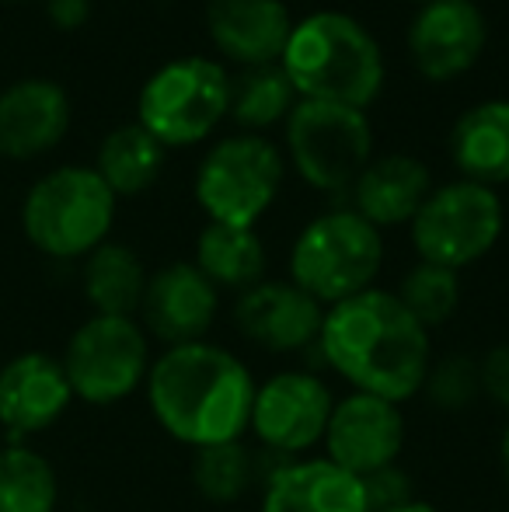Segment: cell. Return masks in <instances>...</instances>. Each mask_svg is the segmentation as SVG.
I'll list each match as a JSON object with an SVG mask.
<instances>
[{
	"label": "cell",
	"mask_w": 509,
	"mask_h": 512,
	"mask_svg": "<svg viewBox=\"0 0 509 512\" xmlns=\"http://www.w3.org/2000/svg\"><path fill=\"white\" fill-rule=\"evenodd\" d=\"M318 356L353 391L377 394L394 405L419 398L433 363L429 331L415 321L394 290H370L325 307Z\"/></svg>",
	"instance_id": "1"
},
{
	"label": "cell",
	"mask_w": 509,
	"mask_h": 512,
	"mask_svg": "<svg viewBox=\"0 0 509 512\" xmlns=\"http://www.w3.org/2000/svg\"><path fill=\"white\" fill-rule=\"evenodd\" d=\"M255 387L245 359L203 338L154 356L143 394L161 432L189 450H203L245 439Z\"/></svg>",
	"instance_id": "2"
},
{
	"label": "cell",
	"mask_w": 509,
	"mask_h": 512,
	"mask_svg": "<svg viewBox=\"0 0 509 512\" xmlns=\"http://www.w3.org/2000/svg\"><path fill=\"white\" fill-rule=\"evenodd\" d=\"M279 67L304 102L367 112L384 88V53L363 21L346 11H314L293 21Z\"/></svg>",
	"instance_id": "3"
},
{
	"label": "cell",
	"mask_w": 509,
	"mask_h": 512,
	"mask_svg": "<svg viewBox=\"0 0 509 512\" xmlns=\"http://www.w3.org/2000/svg\"><path fill=\"white\" fill-rule=\"evenodd\" d=\"M119 199L95 168L63 164L35 178L21 203V230L39 255L56 262L88 258L109 241Z\"/></svg>",
	"instance_id": "4"
},
{
	"label": "cell",
	"mask_w": 509,
	"mask_h": 512,
	"mask_svg": "<svg viewBox=\"0 0 509 512\" xmlns=\"http://www.w3.org/2000/svg\"><path fill=\"white\" fill-rule=\"evenodd\" d=\"M384 265V237L356 209L314 216L290 248V283L321 307L370 290Z\"/></svg>",
	"instance_id": "5"
},
{
	"label": "cell",
	"mask_w": 509,
	"mask_h": 512,
	"mask_svg": "<svg viewBox=\"0 0 509 512\" xmlns=\"http://www.w3.org/2000/svg\"><path fill=\"white\" fill-rule=\"evenodd\" d=\"M234 77L210 56H182L147 77L136 98V122L168 147H196L231 112Z\"/></svg>",
	"instance_id": "6"
},
{
	"label": "cell",
	"mask_w": 509,
	"mask_h": 512,
	"mask_svg": "<svg viewBox=\"0 0 509 512\" xmlns=\"http://www.w3.org/2000/svg\"><path fill=\"white\" fill-rule=\"evenodd\" d=\"M286 161L272 140L258 133H234L217 140L196 171V203L210 223L255 227L276 203Z\"/></svg>",
	"instance_id": "7"
},
{
	"label": "cell",
	"mask_w": 509,
	"mask_h": 512,
	"mask_svg": "<svg viewBox=\"0 0 509 512\" xmlns=\"http://www.w3.org/2000/svg\"><path fill=\"white\" fill-rule=\"evenodd\" d=\"M74 401L91 408H112L133 398L150 373V338L136 317L91 314L67 338L60 356Z\"/></svg>",
	"instance_id": "8"
},
{
	"label": "cell",
	"mask_w": 509,
	"mask_h": 512,
	"mask_svg": "<svg viewBox=\"0 0 509 512\" xmlns=\"http://www.w3.org/2000/svg\"><path fill=\"white\" fill-rule=\"evenodd\" d=\"M290 164L311 189L349 192L374 161V126L367 112L300 98L283 122Z\"/></svg>",
	"instance_id": "9"
},
{
	"label": "cell",
	"mask_w": 509,
	"mask_h": 512,
	"mask_svg": "<svg viewBox=\"0 0 509 512\" xmlns=\"http://www.w3.org/2000/svg\"><path fill=\"white\" fill-rule=\"evenodd\" d=\"M503 223L506 213L496 189L457 178L429 192L408 227H412V248L419 262L461 272L496 248L503 237Z\"/></svg>",
	"instance_id": "10"
},
{
	"label": "cell",
	"mask_w": 509,
	"mask_h": 512,
	"mask_svg": "<svg viewBox=\"0 0 509 512\" xmlns=\"http://www.w3.org/2000/svg\"><path fill=\"white\" fill-rule=\"evenodd\" d=\"M335 394L311 370H279L255 387L248 432L258 446L283 460H297L321 446Z\"/></svg>",
	"instance_id": "11"
},
{
	"label": "cell",
	"mask_w": 509,
	"mask_h": 512,
	"mask_svg": "<svg viewBox=\"0 0 509 512\" xmlns=\"http://www.w3.org/2000/svg\"><path fill=\"white\" fill-rule=\"evenodd\" d=\"M321 446L342 471L367 478L381 467L398 464L405 446V411L377 394L349 391L346 398H335Z\"/></svg>",
	"instance_id": "12"
},
{
	"label": "cell",
	"mask_w": 509,
	"mask_h": 512,
	"mask_svg": "<svg viewBox=\"0 0 509 512\" xmlns=\"http://www.w3.org/2000/svg\"><path fill=\"white\" fill-rule=\"evenodd\" d=\"M489 25L475 0H429L408 25V56L426 81L464 77L485 53Z\"/></svg>",
	"instance_id": "13"
},
{
	"label": "cell",
	"mask_w": 509,
	"mask_h": 512,
	"mask_svg": "<svg viewBox=\"0 0 509 512\" xmlns=\"http://www.w3.org/2000/svg\"><path fill=\"white\" fill-rule=\"evenodd\" d=\"M220 314V290L192 262H168L150 272L136 321L147 338L171 345L203 342Z\"/></svg>",
	"instance_id": "14"
},
{
	"label": "cell",
	"mask_w": 509,
	"mask_h": 512,
	"mask_svg": "<svg viewBox=\"0 0 509 512\" xmlns=\"http://www.w3.org/2000/svg\"><path fill=\"white\" fill-rule=\"evenodd\" d=\"M74 405L60 356L28 349L0 366V429L11 443H28L53 429Z\"/></svg>",
	"instance_id": "15"
},
{
	"label": "cell",
	"mask_w": 509,
	"mask_h": 512,
	"mask_svg": "<svg viewBox=\"0 0 509 512\" xmlns=\"http://www.w3.org/2000/svg\"><path fill=\"white\" fill-rule=\"evenodd\" d=\"M231 317L245 342L276 356H290L318 345L325 307L290 279H262L252 290L238 293Z\"/></svg>",
	"instance_id": "16"
},
{
	"label": "cell",
	"mask_w": 509,
	"mask_h": 512,
	"mask_svg": "<svg viewBox=\"0 0 509 512\" xmlns=\"http://www.w3.org/2000/svg\"><path fill=\"white\" fill-rule=\"evenodd\" d=\"M67 129L70 95L49 77H21L0 91V157H42L60 147Z\"/></svg>",
	"instance_id": "17"
},
{
	"label": "cell",
	"mask_w": 509,
	"mask_h": 512,
	"mask_svg": "<svg viewBox=\"0 0 509 512\" xmlns=\"http://www.w3.org/2000/svg\"><path fill=\"white\" fill-rule=\"evenodd\" d=\"M206 32L224 60L269 67L290 42L293 18L283 0H206Z\"/></svg>",
	"instance_id": "18"
},
{
	"label": "cell",
	"mask_w": 509,
	"mask_h": 512,
	"mask_svg": "<svg viewBox=\"0 0 509 512\" xmlns=\"http://www.w3.org/2000/svg\"><path fill=\"white\" fill-rule=\"evenodd\" d=\"M258 512H370L363 481L328 457L283 460L262 485Z\"/></svg>",
	"instance_id": "19"
},
{
	"label": "cell",
	"mask_w": 509,
	"mask_h": 512,
	"mask_svg": "<svg viewBox=\"0 0 509 512\" xmlns=\"http://www.w3.org/2000/svg\"><path fill=\"white\" fill-rule=\"evenodd\" d=\"M353 209L377 230L412 223L433 192V175L412 154H384L363 168L353 189Z\"/></svg>",
	"instance_id": "20"
},
{
	"label": "cell",
	"mask_w": 509,
	"mask_h": 512,
	"mask_svg": "<svg viewBox=\"0 0 509 512\" xmlns=\"http://www.w3.org/2000/svg\"><path fill=\"white\" fill-rule=\"evenodd\" d=\"M450 157L468 182L485 189L509 182V98L471 105L450 133Z\"/></svg>",
	"instance_id": "21"
},
{
	"label": "cell",
	"mask_w": 509,
	"mask_h": 512,
	"mask_svg": "<svg viewBox=\"0 0 509 512\" xmlns=\"http://www.w3.org/2000/svg\"><path fill=\"white\" fill-rule=\"evenodd\" d=\"M147 265L123 241H105L84 258L81 265V290L91 314L136 317L147 290Z\"/></svg>",
	"instance_id": "22"
},
{
	"label": "cell",
	"mask_w": 509,
	"mask_h": 512,
	"mask_svg": "<svg viewBox=\"0 0 509 512\" xmlns=\"http://www.w3.org/2000/svg\"><path fill=\"white\" fill-rule=\"evenodd\" d=\"M199 272L217 290L245 293L265 276V244L255 227H227V223H206L196 237Z\"/></svg>",
	"instance_id": "23"
},
{
	"label": "cell",
	"mask_w": 509,
	"mask_h": 512,
	"mask_svg": "<svg viewBox=\"0 0 509 512\" xmlns=\"http://www.w3.org/2000/svg\"><path fill=\"white\" fill-rule=\"evenodd\" d=\"M91 168L98 171V178L109 185L116 199L140 196L161 175L164 147L140 122H126V126H116L98 143V157Z\"/></svg>",
	"instance_id": "24"
},
{
	"label": "cell",
	"mask_w": 509,
	"mask_h": 512,
	"mask_svg": "<svg viewBox=\"0 0 509 512\" xmlns=\"http://www.w3.org/2000/svg\"><path fill=\"white\" fill-rule=\"evenodd\" d=\"M262 460L265 453H255L252 446H245V439L192 450V488L213 506L241 502L258 481L265 485L269 474L276 471V467H265Z\"/></svg>",
	"instance_id": "25"
},
{
	"label": "cell",
	"mask_w": 509,
	"mask_h": 512,
	"mask_svg": "<svg viewBox=\"0 0 509 512\" xmlns=\"http://www.w3.org/2000/svg\"><path fill=\"white\" fill-rule=\"evenodd\" d=\"M60 474L28 443L0 446V512H56Z\"/></svg>",
	"instance_id": "26"
},
{
	"label": "cell",
	"mask_w": 509,
	"mask_h": 512,
	"mask_svg": "<svg viewBox=\"0 0 509 512\" xmlns=\"http://www.w3.org/2000/svg\"><path fill=\"white\" fill-rule=\"evenodd\" d=\"M297 91H293L290 77L283 74L279 63L269 67H248L241 77H234L231 88V112L227 119H234V126L241 133H258L272 129L276 122H286V115L297 105Z\"/></svg>",
	"instance_id": "27"
},
{
	"label": "cell",
	"mask_w": 509,
	"mask_h": 512,
	"mask_svg": "<svg viewBox=\"0 0 509 512\" xmlns=\"http://www.w3.org/2000/svg\"><path fill=\"white\" fill-rule=\"evenodd\" d=\"M394 293L422 328L433 331L447 324L461 307V276L454 269H443V265L415 262Z\"/></svg>",
	"instance_id": "28"
},
{
	"label": "cell",
	"mask_w": 509,
	"mask_h": 512,
	"mask_svg": "<svg viewBox=\"0 0 509 512\" xmlns=\"http://www.w3.org/2000/svg\"><path fill=\"white\" fill-rule=\"evenodd\" d=\"M419 394L436 411H468L482 398L478 359L464 356V352H450V356H443V359H433Z\"/></svg>",
	"instance_id": "29"
},
{
	"label": "cell",
	"mask_w": 509,
	"mask_h": 512,
	"mask_svg": "<svg viewBox=\"0 0 509 512\" xmlns=\"http://www.w3.org/2000/svg\"><path fill=\"white\" fill-rule=\"evenodd\" d=\"M360 481H363V495H367L370 512H391L415 499L412 478H408V471H401L398 464L381 467V471L367 474V478H360Z\"/></svg>",
	"instance_id": "30"
},
{
	"label": "cell",
	"mask_w": 509,
	"mask_h": 512,
	"mask_svg": "<svg viewBox=\"0 0 509 512\" xmlns=\"http://www.w3.org/2000/svg\"><path fill=\"white\" fill-rule=\"evenodd\" d=\"M478 380H482V398L509 411V342H499L478 359Z\"/></svg>",
	"instance_id": "31"
},
{
	"label": "cell",
	"mask_w": 509,
	"mask_h": 512,
	"mask_svg": "<svg viewBox=\"0 0 509 512\" xmlns=\"http://www.w3.org/2000/svg\"><path fill=\"white\" fill-rule=\"evenodd\" d=\"M46 14L60 32H77L91 18V0H46Z\"/></svg>",
	"instance_id": "32"
},
{
	"label": "cell",
	"mask_w": 509,
	"mask_h": 512,
	"mask_svg": "<svg viewBox=\"0 0 509 512\" xmlns=\"http://www.w3.org/2000/svg\"><path fill=\"white\" fill-rule=\"evenodd\" d=\"M499 464H503V478L509 485V418L503 425V436H499Z\"/></svg>",
	"instance_id": "33"
},
{
	"label": "cell",
	"mask_w": 509,
	"mask_h": 512,
	"mask_svg": "<svg viewBox=\"0 0 509 512\" xmlns=\"http://www.w3.org/2000/svg\"><path fill=\"white\" fill-rule=\"evenodd\" d=\"M391 512H440V509L429 506V502H422V499H412V502H405V506H398V509H391Z\"/></svg>",
	"instance_id": "34"
},
{
	"label": "cell",
	"mask_w": 509,
	"mask_h": 512,
	"mask_svg": "<svg viewBox=\"0 0 509 512\" xmlns=\"http://www.w3.org/2000/svg\"><path fill=\"white\" fill-rule=\"evenodd\" d=\"M415 4H429V0H415Z\"/></svg>",
	"instance_id": "35"
}]
</instances>
